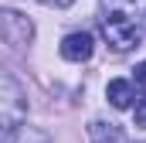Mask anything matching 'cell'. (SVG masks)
<instances>
[{"mask_svg":"<svg viewBox=\"0 0 146 143\" xmlns=\"http://www.w3.org/2000/svg\"><path fill=\"white\" fill-rule=\"evenodd\" d=\"M106 17H102V37L115 51H129L143 41V31L133 17V0H102Z\"/></svg>","mask_w":146,"mask_h":143,"instance_id":"cell-1","label":"cell"},{"mask_svg":"<svg viewBox=\"0 0 146 143\" xmlns=\"http://www.w3.org/2000/svg\"><path fill=\"white\" fill-rule=\"evenodd\" d=\"M106 96H109V102H112L115 109H129V106H133V99H136L133 82H126V78H112L109 89H106Z\"/></svg>","mask_w":146,"mask_h":143,"instance_id":"cell-5","label":"cell"},{"mask_svg":"<svg viewBox=\"0 0 146 143\" xmlns=\"http://www.w3.org/2000/svg\"><path fill=\"white\" fill-rule=\"evenodd\" d=\"M136 85L146 92V61H139V65H136Z\"/></svg>","mask_w":146,"mask_h":143,"instance_id":"cell-8","label":"cell"},{"mask_svg":"<svg viewBox=\"0 0 146 143\" xmlns=\"http://www.w3.org/2000/svg\"><path fill=\"white\" fill-rule=\"evenodd\" d=\"M31 37H34V24L24 14L0 7V41H7L10 48H24V44H31Z\"/></svg>","mask_w":146,"mask_h":143,"instance_id":"cell-3","label":"cell"},{"mask_svg":"<svg viewBox=\"0 0 146 143\" xmlns=\"http://www.w3.org/2000/svg\"><path fill=\"white\" fill-rule=\"evenodd\" d=\"M27 116V96L24 89L10 78L0 75V133H14Z\"/></svg>","mask_w":146,"mask_h":143,"instance_id":"cell-2","label":"cell"},{"mask_svg":"<svg viewBox=\"0 0 146 143\" xmlns=\"http://www.w3.org/2000/svg\"><path fill=\"white\" fill-rule=\"evenodd\" d=\"M136 126H139V130H146V99L136 106Z\"/></svg>","mask_w":146,"mask_h":143,"instance_id":"cell-9","label":"cell"},{"mask_svg":"<svg viewBox=\"0 0 146 143\" xmlns=\"http://www.w3.org/2000/svg\"><path fill=\"white\" fill-rule=\"evenodd\" d=\"M88 136L92 143H122V133L115 123H106V119H92L88 123Z\"/></svg>","mask_w":146,"mask_h":143,"instance_id":"cell-6","label":"cell"},{"mask_svg":"<svg viewBox=\"0 0 146 143\" xmlns=\"http://www.w3.org/2000/svg\"><path fill=\"white\" fill-rule=\"evenodd\" d=\"M41 3H48V7H72L75 0H41Z\"/></svg>","mask_w":146,"mask_h":143,"instance_id":"cell-10","label":"cell"},{"mask_svg":"<svg viewBox=\"0 0 146 143\" xmlns=\"http://www.w3.org/2000/svg\"><path fill=\"white\" fill-rule=\"evenodd\" d=\"M92 34L88 31H75V34H68L65 41H61V58L65 61H88L92 58Z\"/></svg>","mask_w":146,"mask_h":143,"instance_id":"cell-4","label":"cell"},{"mask_svg":"<svg viewBox=\"0 0 146 143\" xmlns=\"http://www.w3.org/2000/svg\"><path fill=\"white\" fill-rule=\"evenodd\" d=\"M10 143H51V136H48L44 130H37V126H24V123H21V126L14 130V140Z\"/></svg>","mask_w":146,"mask_h":143,"instance_id":"cell-7","label":"cell"}]
</instances>
